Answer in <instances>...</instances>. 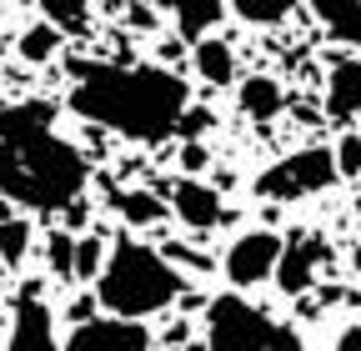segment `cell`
<instances>
[{
    "label": "cell",
    "mask_w": 361,
    "mask_h": 351,
    "mask_svg": "<svg viewBox=\"0 0 361 351\" xmlns=\"http://www.w3.org/2000/svg\"><path fill=\"white\" fill-rule=\"evenodd\" d=\"M45 261H51V271H56L61 281H75V236L56 231L51 246H45Z\"/></svg>",
    "instance_id": "cell-21"
},
{
    "label": "cell",
    "mask_w": 361,
    "mask_h": 351,
    "mask_svg": "<svg viewBox=\"0 0 361 351\" xmlns=\"http://www.w3.org/2000/svg\"><path fill=\"white\" fill-rule=\"evenodd\" d=\"M186 351H211V346H186Z\"/></svg>",
    "instance_id": "cell-29"
},
{
    "label": "cell",
    "mask_w": 361,
    "mask_h": 351,
    "mask_svg": "<svg viewBox=\"0 0 361 351\" xmlns=\"http://www.w3.org/2000/svg\"><path fill=\"white\" fill-rule=\"evenodd\" d=\"M311 11L331 40H346V46L361 51V0H311Z\"/></svg>",
    "instance_id": "cell-12"
},
{
    "label": "cell",
    "mask_w": 361,
    "mask_h": 351,
    "mask_svg": "<svg viewBox=\"0 0 361 351\" xmlns=\"http://www.w3.org/2000/svg\"><path fill=\"white\" fill-rule=\"evenodd\" d=\"M6 351H56V316H51V306L40 301V286L20 291Z\"/></svg>",
    "instance_id": "cell-9"
},
{
    "label": "cell",
    "mask_w": 361,
    "mask_h": 351,
    "mask_svg": "<svg viewBox=\"0 0 361 351\" xmlns=\"http://www.w3.org/2000/svg\"><path fill=\"white\" fill-rule=\"evenodd\" d=\"M51 101H16L0 111V196L25 211H66L85 191V156L56 136Z\"/></svg>",
    "instance_id": "cell-1"
},
{
    "label": "cell",
    "mask_w": 361,
    "mask_h": 351,
    "mask_svg": "<svg viewBox=\"0 0 361 351\" xmlns=\"http://www.w3.org/2000/svg\"><path fill=\"white\" fill-rule=\"evenodd\" d=\"M206 346L211 351H306L286 321L266 316L246 296H216L206 306Z\"/></svg>",
    "instance_id": "cell-4"
},
{
    "label": "cell",
    "mask_w": 361,
    "mask_h": 351,
    "mask_svg": "<svg viewBox=\"0 0 361 351\" xmlns=\"http://www.w3.org/2000/svg\"><path fill=\"white\" fill-rule=\"evenodd\" d=\"M351 261H356V271H361V241H356V251H351Z\"/></svg>",
    "instance_id": "cell-28"
},
{
    "label": "cell",
    "mask_w": 361,
    "mask_h": 351,
    "mask_svg": "<svg viewBox=\"0 0 361 351\" xmlns=\"http://www.w3.org/2000/svg\"><path fill=\"white\" fill-rule=\"evenodd\" d=\"M156 6H166L171 16H176V25H180V35L186 40H201V35H211L216 30V20H221V0H156Z\"/></svg>",
    "instance_id": "cell-13"
},
{
    "label": "cell",
    "mask_w": 361,
    "mask_h": 351,
    "mask_svg": "<svg viewBox=\"0 0 361 351\" xmlns=\"http://www.w3.org/2000/svg\"><path fill=\"white\" fill-rule=\"evenodd\" d=\"M180 296V271L171 261L141 241L121 236L106 256V266L96 276V306H106L111 316H126V321H146L156 312Z\"/></svg>",
    "instance_id": "cell-3"
},
{
    "label": "cell",
    "mask_w": 361,
    "mask_h": 351,
    "mask_svg": "<svg viewBox=\"0 0 361 351\" xmlns=\"http://www.w3.org/2000/svg\"><path fill=\"white\" fill-rule=\"evenodd\" d=\"M66 351H151V331L126 316H90L66 336Z\"/></svg>",
    "instance_id": "cell-8"
},
{
    "label": "cell",
    "mask_w": 361,
    "mask_h": 351,
    "mask_svg": "<svg viewBox=\"0 0 361 351\" xmlns=\"http://www.w3.org/2000/svg\"><path fill=\"white\" fill-rule=\"evenodd\" d=\"M151 20H156L151 6H130V25H151Z\"/></svg>",
    "instance_id": "cell-27"
},
{
    "label": "cell",
    "mask_w": 361,
    "mask_h": 351,
    "mask_svg": "<svg viewBox=\"0 0 361 351\" xmlns=\"http://www.w3.org/2000/svg\"><path fill=\"white\" fill-rule=\"evenodd\" d=\"M326 116L331 121H351L361 116V56L341 61L326 80Z\"/></svg>",
    "instance_id": "cell-11"
},
{
    "label": "cell",
    "mask_w": 361,
    "mask_h": 351,
    "mask_svg": "<svg viewBox=\"0 0 361 351\" xmlns=\"http://www.w3.org/2000/svg\"><path fill=\"white\" fill-rule=\"evenodd\" d=\"M331 261V246L316 236V231H296L281 241V261H276V281L286 296H306L316 286V276H322V266Z\"/></svg>",
    "instance_id": "cell-6"
},
{
    "label": "cell",
    "mask_w": 361,
    "mask_h": 351,
    "mask_svg": "<svg viewBox=\"0 0 361 351\" xmlns=\"http://www.w3.org/2000/svg\"><path fill=\"white\" fill-rule=\"evenodd\" d=\"M196 75L211 80V85H231L236 80V56L221 35H201L196 40Z\"/></svg>",
    "instance_id": "cell-15"
},
{
    "label": "cell",
    "mask_w": 361,
    "mask_h": 351,
    "mask_svg": "<svg viewBox=\"0 0 361 351\" xmlns=\"http://www.w3.org/2000/svg\"><path fill=\"white\" fill-rule=\"evenodd\" d=\"M241 111L251 116V121H276L281 116V106H286V96H281V80H271V75H251V80H241Z\"/></svg>",
    "instance_id": "cell-14"
},
{
    "label": "cell",
    "mask_w": 361,
    "mask_h": 351,
    "mask_svg": "<svg viewBox=\"0 0 361 351\" xmlns=\"http://www.w3.org/2000/svg\"><path fill=\"white\" fill-rule=\"evenodd\" d=\"M186 106H191L186 80L166 66H75L71 111L126 141L156 146L176 136Z\"/></svg>",
    "instance_id": "cell-2"
},
{
    "label": "cell",
    "mask_w": 361,
    "mask_h": 351,
    "mask_svg": "<svg viewBox=\"0 0 361 351\" xmlns=\"http://www.w3.org/2000/svg\"><path fill=\"white\" fill-rule=\"evenodd\" d=\"M336 171H341V176H361V136H341V146H336Z\"/></svg>",
    "instance_id": "cell-24"
},
{
    "label": "cell",
    "mask_w": 361,
    "mask_h": 351,
    "mask_svg": "<svg viewBox=\"0 0 361 351\" xmlns=\"http://www.w3.org/2000/svg\"><path fill=\"white\" fill-rule=\"evenodd\" d=\"M231 11H236L246 25H281V20L296 11V0H231Z\"/></svg>",
    "instance_id": "cell-17"
},
{
    "label": "cell",
    "mask_w": 361,
    "mask_h": 351,
    "mask_svg": "<svg viewBox=\"0 0 361 351\" xmlns=\"http://www.w3.org/2000/svg\"><path fill=\"white\" fill-rule=\"evenodd\" d=\"M116 211L126 216L130 226H156L161 216H166V201L156 191H121L116 196Z\"/></svg>",
    "instance_id": "cell-16"
},
{
    "label": "cell",
    "mask_w": 361,
    "mask_h": 351,
    "mask_svg": "<svg viewBox=\"0 0 361 351\" xmlns=\"http://www.w3.org/2000/svg\"><path fill=\"white\" fill-rule=\"evenodd\" d=\"M40 11L56 30H80L90 20V0H40Z\"/></svg>",
    "instance_id": "cell-18"
},
{
    "label": "cell",
    "mask_w": 361,
    "mask_h": 351,
    "mask_svg": "<svg viewBox=\"0 0 361 351\" xmlns=\"http://www.w3.org/2000/svg\"><path fill=\"white\" fill-rule=\"evenodd\" d=\"M180 166H186V171H201V166H206V151H201L196 141H186V146H180Z\"/></svg>",
    "instance_id": "cell-25"
},
{
    "label": "cell",
    "mask_w": 361,
    "mask_h": 351,
    "mask_svg": "<svg viewBox=\"0 0 361 351\" xmlns=\"http://www.w3.org/2000/svg\"><path fill=\"white\" fill-rule=\"evenodd\" d=\"M276 261H281V236L276 231H246L231 241L226 251V281L231 286H261L276 276Z\"/></svg>",
    "instance_id": "cell-7"
},
{
    "label": "cell",
    "mask_w": 361,
    "mask_h": 351,
    "mask_svg": "<svg viewBox=\"0 0 361 351\" xmlns=\"http://www.w3.org/2000/svg\"><path fill=\"white\" fill-rule=\"evenodd\" d=\"M171 211L180 216V226H191V231H211V226L226 221L221 191L206 186V181H176L171 186Z\"/></svg>",
    "instance_id": "cell-10"
},
{
    "label": "cell",
    "mask_w": 361,
    "mask_h": 351,
    "mask_svg": "<svg viewBox=\"0 0 361 351\" xmlns=\"http://www.w3.org/2000/svg\"><path fill=\"white\" fill-rule=\"evenodd\" d=\"M25 246H30V226L20 221V216H6V221H0V261H16L25 256Z\"/></svg>",
    "instance_id": "cell-20"
},
{
    "label": "cell",
    "mask_w": 361,
    "mask_h": 351,
    "mask_svg": "<svg viewBox=\"0 0 361 351\" xmlns=\"http://www.w3.org/2000/svg\"><path fill=\"white\" fill-rule=\"evenodd\" d=\"M336 151L326 146H301L281 161H271L261 176H256V196L266 201H301V196H316L336 181Z\"/></svg>",
    "instance_id": "cell-5"
},
{
    "label": "cell",
    "mask_w": 361,
    "mask_h": 351,
    "mask_svg": "<svg viewBox=\"0 0 361 351\" xmlns=\"http://www.w3.org/2000/svg\"><path fill=\"white\" fill-rule=\"evenodd\" d=\"M336 351H361V321L341 331V341H336Z\"/></svg>",
    "instance_id": "cell-26"
},
{
    "label": "cell",
    "mask_w": 361,
    "mask_h": 351,
    "mask_svg": "<svg viewBox=\"0 0 361 351\" xmlns=\"http://www.w3.org/2000/svg\"><path fill=\"white\" fill-rule=\"evenodd\" d=\"M101 251H106L101 231L75 241V281H96V276H101Z\"/></svg>",
    "instance_id": "cell-22"
},
{
    "label": "cell",
    "mask_w": 361,
    "mask_h": 351,
    "mask_svg": "<svg viewBox=\"0 0 361 351\" xmlns=\"http://www.w3.org/2000/svg\"><path fill=\"white\" fill-rule=\"evenodd\" d=\"M61 51V30L51 25V20H45V25H30L25 35H20V56L25 61H51Z\"/></svg>",
    "instance_id": "cell-19"
},
{
    "label": "cell",
    "mask_w": 361,
    "mask_h": 351,
    "mask_svg": "<svg viewBox=\"0 0 361 351\" xmlns=\"http://www.w3.org/2000/svg\"><path fill=\"white\" fill-rule=\"evenodd\" d=\"M211 125H216V121H211V111H206V106H186V111H180L176 136H180V146H186V141H201Z\"/></svg>",
    "instance_id": "cell-23"
}]
</instances>
